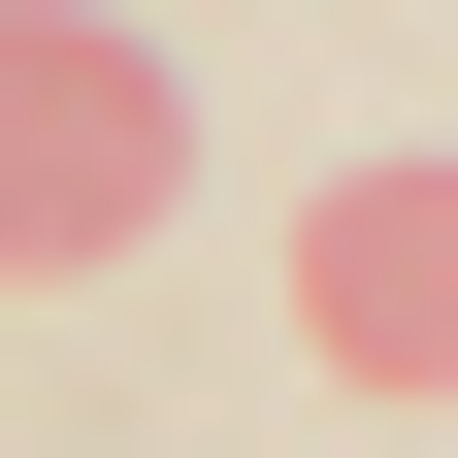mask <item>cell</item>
I'll use <instances>...</instances> for the list:
<instances>
[{
	"instance_id": "obj_2",
	"label": "cell",
	"mask_w": 458,
	"mask_h": 458,
	"mask_svg": "<svg viewBox=\"0 0 458 458\" xmlns=\"http://www.w3.org/2000/svg\"><path fill=\"white\" fill-rule=\"evenodd\" d=\"M295 360L327 393H458V164H327L295 197Z\"/></svg>"
},
{
	"instance_id": "obj_1",
	"label": "cell",
	"mask_w": 458,
	"mask_h": 458,
	"mask_svg": "<svg viewBox=\"0 0 458 458\" xmlns=\"http://www.w3.org/2000/svg\"><path fill=\"white\" fill-rule=\"evenodd\" d=\"M164 197H197V98H164V33L33 0V33H0V262H33V295H98Z\"/></svg>"
}]
</instances>
